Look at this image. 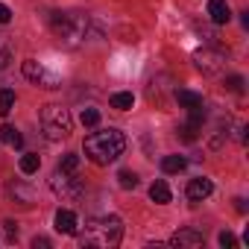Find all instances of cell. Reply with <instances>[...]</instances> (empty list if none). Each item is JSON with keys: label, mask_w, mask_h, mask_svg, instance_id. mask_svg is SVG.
Instances as JSON below:
<instances>
[{"label": "cell", "mask_w": 249, "mask_h": 249, "mask_svg": "<svg viewBox=\"0 0 249 249\" xmlns=\"http://www.w3.org/2000/svg\"><path fill=\"white\" fill-rule=\"evenodd\" d=\"M82 246H100V249H111L120 243L123 237V220L117 214H103V217H91L85 223L82 231H76Z\"/></svg>", "instance_id": "1"}, {"label": "cell", "mask_w": 249, "mask_h": 249, "mask_svg": "<svg viewBox=\"0 0 249 249\" xmlns=\"http://www.w3.org/2000/svg\"><path fill=\"white\" fill-rule=\"evenodd\" d=\"M123 150H126V138H123L120 129H100L85 138V156L100 167L117 161L123 156Z\"/></svg>", "instance_id": "2"}, {"label": "cell", "mask_w": 249, "mask_h": 249, "mask_svg": "<svg viewBox=\"0 0 249 249\" xmlns=\"http://www.w3.org/2000/svg\"><path fill=\"white\" fill-rule=\"evenodd\" d=\"M50 27L65 47H79L88 36V15L85 12H53Z\"/></svg>", "instance_id": "3"}, {"label": "cell", "mask_w": 249, "mask_h": 249, "mask_svg": "<svg viewBox=\"0 0 249 249\" xmlns=\"http://www.w3.org/2000/svg\"><path fill=\"white\" fill-rule=\"evenodd\" d=\"M41 132L47 141H62L73 132V117L65 106L59 103H50L41 108Z\"/></svg>", "instance_id": "4"}, {"label": "cell", "mask_w": 249, "mask_h": 249, "mask_svg": "<svg viewBox=\"0 0 249 249\" xmlns=\"http://www.w3.org/2000/svg\"><path fill=\"white\" fill-rule=\"evenodd\" d=\"M194 62H196V68H199L205 76H220V73L226 71L229 56H226L223 50H217V47H202V50L194 53Z\"/></svg>", "instance_id": "5"}, {"label": "cell", "mask_w": 249, "mask_h": 249, "mask_svg": "<svg viewBox=\"0 0 249 249\" xmlns=\"http://www.w3.org/2000/svg\"><path fill=\"white\" fill-rule=\"evenodd\" d=\"M50 188H53V194L62 196V199H79V196L85 194L82 179H76L73 173H65V170H56V173H53Z\"/></svg>", "instance_id": "6"}, {"label": "cell", "mask_w": 249, "mask_h": 249, "mask_svg": "<svg viewBox=\"0 0 249 249\" xmlns=\"http://www.w3.org/2000/svg\"><path fill=\"white\" fill-rule=\"evenodd\" d=\"M21 71H24V76L33 79L36 85H41V88H56V76L47 73V68H44L41 62H36V59H27V62L21 65Z\"/></svg>", "instance_id": "7"}, {"label": "cell", "mask_w": 249, "mask_h": 249, "mask_svg": "<svg viewBox=\"0 0 249 249\" xmlns=\"http://www.w3.org/2000/svg\"><path fill=\"white\" fill-rule=\"evenodd\" d=\"M170 243L179 246V249H196V246L205 243V237H202V231H196V229H179V231L170 237Z\"/></svg>", "instance_id": "8"}, {"label": "cell", "mask_w": 249, "mask_h": 249, "mask_svg": "<svg viewBox=\"0 0 249 249\" xmlns=\"http://www.w3.org/2000/svg\"><path fill=\"white\" fill-rule=\"evenodd\" d=\"M53 223H56V231H62V234H76L79 231V220H76V214L71 208H59Z\"/></svg>", "instance_id": "9"}, {"label": "cell", "mask_w": 249, "mask_h": 249, "mask_svg": "<svg viewBox=\"0 0 249 249\" xmlns=\"http://www.w3.org/2000/svg\"><path fill=\"white\" fill-rule=\"evenodd\" d=\"M211 191H214L211 179H202V176H199V179H191V182H188V191H185V194H188L191 202H202V199L211 196Z\"/></svg>", "instance_id": "10"}, {"label": "cell", "mask_w": 249, "mask_h": 249, "mask_svg": "<svg viewBox=\"0 0 249 249\" xmlns=\"http://www.w3.org/2000/svg\"><path fill=\"white\" fill-rule=\"evenodd\" d=\"M208 18H211V24H217V27H223V24L231 21V9H229L226 0H208Z\"/></svg>", "instance_id": "11"}, {"label": "cell", "mask_w": 249, "mask_h": 249, "mask_svg": "<svg viewBox=\"0 0 249 249\" xmlns=\"http://www.w3.org/2000/svg\"><path fill=\"white\" fill-rule=\"evenodd\" d=\"M150 199L159 202V205H167V202H170V188H167V182H161V179L153 182V185H150Z\"/></svg>", "instance_id": "12"}, {"label": "cell", "mask_w": 249, "mask_h": 249, "mask_svg": "<svg viewBox=\"0 0 249 249\" xmlns=\"http://www.w3.org/2000/svg\"><path fill=\"white\" fill-rule=\"evenodd\" d=\"M176 100H179V106H185V108L202 106V94H196V91H188V88H179V91H176Z\"/></svg>", "instance_id": "13"}, {"label": "cell", "mask_w": 249, "mask_h": 249, "mask_svg": "<svg viewBox=\"0 0 249 249\" xmlns=\"http://www.w3.org/2000/svg\"><path fill=\"white\" fill-rule=\"evenodd\" d=\"M185 167H188V161H185L182 156H164V159H161V170H164V173H182Z\"/></svg>", "instance_id": "14"}, {"label": "cell", "mask_w": 249, "mask_h": 249, "mask_svg": "<svg viewBox=\"0 0 249 249\" xmlns=\"http://www.w3.org/2000/svg\"><path fill=\"white\" fill-rule=\"evenodd\" d=\"M0 141L9 144V147H21V144H24V135H21L15 126H0Z\"/></svg>", "instance_id": "15"}, {"label": "cell", "mask_w": 249, "mask_h": 249, "mask_svg": "<svg viewBox=\"0 0 249 249\" xmlns=\"http://www.w3.org/2000/svg\"><path fill=\"white\" fill-rule=\"evenodd\" d=\"M132 103H135V97H132L129 91H117V94H111V108L126 111V108H132Z\"/></svg>", "instance_id": "16"}, {"label": "cell", "mask_w": 249, "mask_h": 249, "mask_svg": "<svg viewBox=\"0 0 249 249\" xmlns=\"http://www.w3.org/2000/svg\"><path fill=\"white\" fill-rule=\"evenodd\" d=\"M38 167H41V159H38L36 153H27V156H21V173L33 176V173H38Z\"/></svg>", "instance_id": "17"}, {"label": "cell", "mask_w": 249, "mask_h": 249, "mask_svg": "<svg viewBox=\"0 0 249 249\" xmlns=\"http://www.w3.org/2000/svg\"><path fill=\"white\" fill-rule=\"evenodd\" d=\"M117 185H120L123 191L138 188V173H132V170H120V173H117Z\"/></svg>", "instance_id": "18"}, {"label": "cell", "mask_w": 249, "mask_h": 249, "mask_svg": "<svg viewBox=\"0 0 249 249\" xmlns=\"http://www.w3.org/2000/svg\"><path fill=\"white\" fill-rule=\"evenodd\" d=\"M59 170H65V173H76V170H79V156H76V153H65L62 161H59Z\"/></svg>", "instance_id": "19"}, {"label": "cell", "mask_w": 249, "mask_h": 249, "mask_svg": "<svg viewBox=\"0 0 249 249\" xmlns=\"http://www.w3.org/2000/svg\"><path fill=\"white\" fill-rule=\"evenodd\" d=\"M12 106H15V91H0V117H6L9 111H12Z\"/></svg>", "instance_id": "20"}, {"label": "cell", "mask_w": 249, "mask_h": 249, "mask_svg": "<svg viewBox=\"0 0 249 249\" xmlns=\"http://www.w3.org/2000/svg\"><path fill=\"white\" fill-rule=\"evenodd\" d=\"M79 120H82V126H97V123H100V111L97 108H82Z\"/></svg>", "instance_id": "21"}, {"label": "cell", "mask_w": 249, "mask_h": 249, "mask_svg": "<svg viewBox=\"0 0 249 249\" xmlns=\"http://www.w3.org/2000/svg\"><path fill=\"white\" fill-rule=\"evenodd\" d=\"M9 191H12L15 196H21V202H33V191H30L27 185H21V182H15V185H9Z\"/></svg>", "instance_id": "22"}, {"label": "cell", "mask_w": 249, "mask_h": 249, "mask_svg": "<svg viewBox=\"0 0 249 249\" xmlns=\"http://www.w3.org/2000/svg\"><path fill=\"white\" fill-rule=\"evenodd\" d=\"M226 88L240 94V91H243V76H229V79H226Z\"/></svg>", "instance_id": "23"}, {"label": "cell", "mask_w": 249, "mask_h": 249, "mask_svg": "<svg viewBox=\"0 0 249 249\" xmlns=\"http://www.w3.org/2000/svg\"><path fill=\"white\" fill-rule=\"evenodd\" d=\"M217 240H220V246H223V249H231V246H234V243H237V240H234V234H231V231H220V237H217Z\"/></svg>", "instance_id": "24"}, {"label": "cell", "mask_w": 249, "mask_h": 249, "mask_svg": "<svg viewBox=\"0 0 249 249\" xmlns=\"http://www.w3.org/2000/svg\"><path fill=\"white\" fill-rule=\"evenodd\" d=\"M9 65V47L6 44H0V71H3Z\"/></svg>", "instance_id": "25"}, {"label": "cell", "mask_w": 249, "mask_h": 249, "mask_svg": "<svg viewBox=\"0 0 249 249\" xmlns=\"http://www.w3.org/2000/svg\"><path fill=\"white\" fill-rule=\"evenodd\" d=\"M9 21H12V9L0 3V24H9Z\"/></svg>", "instance_id": "26"}, {"label": "cell", "mask_w": 249, "mask_h": 249, "mask_svg": "<svg viewBox=\"0 0 249 249\" xmlns=\"http://www.w3.org/2000/svg\"><path fill=\"white\" fill-rule=\"evenodd\" d=\"M33 246L36 249H50V240L47 237H33Z\"/></svg>", "instance_id": "27"}, {"label": "cell", "mask_w": 249, "mask_h": 249, "mask_svg": "<svg viewBox=\"0 0 249 249\" xmlns=\"http://www.w3.org/2000/svg\"><path fill=\"white\" fill-rule=\"evenodd\" d=\"M234 208H237L240 214H246V199H234Z\"/></svg>", "instance_id": "28"}, {"label": "cell", "mask_w": 249, "mask_h": 249, "mask_svg": "<svg viewBox=\"0 0 249 249\" xmlns=\"http://www.w3.org/2000/svg\"><path fill=\"white\" fill-rule=\"evenodd\" d=\"M6 231H9V234H15V231H18V226H15L12 220H6Z\"/></svg>", "instance_id": "29"}]
</instances>
